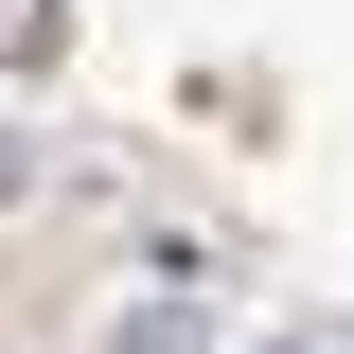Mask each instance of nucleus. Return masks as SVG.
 Segmentation results:
<instances>
[{"label": "nucleus", "mask_w": 354, "mask_h": 354, "mask_svg": "<svg viewBox=\"0 0 354 354\" xmlns=\"http://www.w3.org/2000/svg\"><path fill=\"white\" fill-rule=\"evenodd\" d=\"M266 354H354V319H283V337H266Z\"/></svg>", "instance_id": "20e7f679"}, {"label": "nucleus", "mask_w": 354, "mask_h": 354, "mask_svg": "<svg viewBox=\"0 0 354 354\" xmlns=\"http://www.w3.org/2000/svg\"><path fill=\"white\" fill-rule=\"evenodd\" d=\"M106 354H213V319H195V283H142V301L106 319Z\"/></svg>", "instance_id": "f257e3e1"}, {"label": "nucleus", "mask_w": 354, "mask_h": 354, "mask_svg": "<svg viewBox=\"0 0 354 354\" xmlns=\"http://www.w3.org/2000/svg\"><path fill=\"white\" fill-rule=\"evenodd\" d=\"M36 195H53V142H36V124H18V106H0V230L36 213Z\"/></svg>", "instance_id": "f03ea898"}, {"label": "nucleus", "mask_w": 354, "mask_h": 354, "mask_svg": "<svg viewBox=\"0 0 354 354\" xmlns=\"http://www.w3.org/2000/svg\"><path fill=\"white\" fill-rule=\"evenodd\" d=\"M53 53V0H0V71H36Z\"/></svg>", "instance_id": "7ed1b4c3"}]
</instances>
